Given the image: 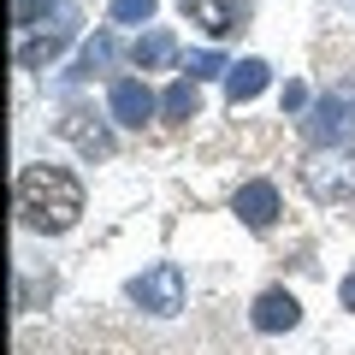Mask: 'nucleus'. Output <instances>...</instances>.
<instances>
[{"label":"nucleus","mask_w":355,"mask_h":355,"mask_svg":"<svg viewBox=\"0 0 355 355\" xmlns=\"http://www.w3.org/2000/svg\"><path fill=\"white\" fill-rule=\"evenodd\" d=\"M12 196H18L24 225H30V231H48V237L71 231L77 214H83V184H77L65 166H24Z\"/></svg>","instance_id":"1"},{"label":"nucleus","mask_w":355,"mask_h":355,"mask_svg":"<svg viewBox=\"0 0 355 355\" xmlns=\"http://www.w3.org/2000/svg\"><path fill=\"white\" fill-rule=\"evenodd\" d=\"M77 36L71 0H12V53L18 65H48Z\"/></svg>","instance_id":"2"},{"label":"nucleus","mask_w":355,"mask_h":355,"mask_svg":"<svg viewBox=\"0 0 355 355\" xmlns=\"http://www.w3.org/2000/svg\"><path fill=\"white\" fill-rule=\"evenodd\" d=\"M302 190L314 202H349L355 196V142H338V148H308L302 160Z\"/></svg>","instance_id":"3"},{"label":"nucleus","mask_w":355,"mask_h":355,"mask_svg":"<svg viewBox=\"0 0 355 355\" xmlns=\"http://www.w3.org/2000/svg\"><path fill=\"white\" fill-rule=\"evenodd\" d=\"M308 142L314 148H338V142H355V83H338L331 95H320L302 119Z\"/></svg>","instance_id":"4"},{"label":"nucleus","mask_w":355,"mask_h":355,"mask_svg":"<svg viewBox=\"0 0 355 355\" xmlns=\"http://www.w3.org/2000/svg\"><path fill=\"white\" fill-rule=\"evenodd\" d=\"M130 302L148 308V314H178L184 308V266H172V261L148 266L142 279H130Z\"/></svg>","instance_id":"5"},{"label":"nucleus","mask_w":355,"mask_h":355,"mask_svg":"<svg viewBox=\"0 0 355 355\" xmlns=\"http://www.w3.org/2000/svg\"><path fill=\"white\" fill-rule=\"evenodd\" d=\"M107 113H113V125L142 130V125H148V113H154V95H148V83H137V77H119V83L107 89Z\"/></svg>","instance_id":"6"},{"label":"nucleus","mask_w":355,"mask_h":355,"mask_svg":"<svg viewBox=\"0 0 355 355\" xmlns=\"http://www.w3.org/2000/svg\"><path fill=\"white\" fill-rule=\"evenodd\" d=\"M249 320H254V331H291L302 320V302L291 291H261L254 308H249Z\"/></svg>","instance_id":"7"},{"label":"nucleus","mask_w":355,"mask_h":355,"mask_svg":"<svg viewBox=\"0 0 355 355\" xmlns=\"http://www.w3.org/2000/svg\"><path fill=\"white\" fill-rule=\"evenodd\" d=\"M237 219L249 231H266L272 219H279V190L266 184V178H254V184H243L237 190Z\"/></svg>","instance_id":"8"},{"label":"nucleus","mask_w":355,"mask_h":355,"mask_svg":"<svg viewBox=\"0 0 355 355\" xmlns=\"http://www.w3.org/2000/svg\"><path fill=\"white\" fill-rule=\"evenodd\" d=\"M184 18L202 24L207 36H225V30H243V0H184Z\"/></svg>","instance_id":"9"},{"label":"nucleus","mask_w":355,"mask_h":355,"mask_svg":"<svg viewBox=\"0 0 355 355\" xmlns=\"http://www.w3.org/2000/svg\"><path fill=\"white\" fill-rule=\"evenodd\" d=\"M266 83H272V65H266V60H237V65L225 71V95H231V107H237V101H254Z\"/></svg>","instance_id":"10"},{"label":"nucleus","mask_w":355,"mask_h":355,"mask_svg":"<svg viewBox=\"0 0 355 355\" xmlns=\"http://www.w3.org/2000/svg\"><path fill=\"white\" fill-rule=\"evenodd\" d=\"M130 60H137L142 71H160V65H172V60H178V42H172V30H148V36H137Z\"/></svg>","instance_id":"11"},{"label":"nucleus","mask_w":355,"mask_h":355,"mask_svg":"<svg viewBox=\"0 0 355 355\" xmlns=\"http://www.w3.org/2000/svg\"><path fill=\"white\" fill-rule=\"evenodd\" d=\"M160 113L166 119H196V113H202V89H196V77H178V83L166 89Z\"/></svg>","instance_id":"12"},{"label":"nucleus","mask_w":355,"mask_h":355,"mask_svg":"<svg viewBox=\"0 0 355 355\" xmlns=\"http://www.w3.org/2000/svg\"><path fill=\"white\" fill-rule=\"evenodd\" d=\"M83 119H89V113H71V119H65V137H71L83 154H113V137H107L101 125H83Z\"/></svg>","instance_id":"13"},{"label":"nucleus","mask_w":355,"mask_h":355,"mask_svg":"<svg viewBox=\"0 0 355 355\" xmlns=\"http://www.w3.org/2000/svg\"><path fill=\"white\" fill-rule=\"evenodd\" d=\"M113 53H119V42L101 30V36H95V42L83 48V71H107V65H113Z\"/></svg>","instance_id":"14"},{"label":"nucleus","mask_w":355,"mask_h":355,"mask_svg":"<svg viewBox=\"0 0 355 355\" xmlns=\"http://www.w3.org/2000/svg\"><path fill=\"white\" fill-rule=\"evenodd\" d=\"M154 6L160 0H113V24H142V18H154Z\"/></svg>","instance_id":"15"},{"label":"nucleus","mask_w":355,"mask_h":355,"mask_svg":"<svg viewBox=\"0 0 355 355\" xmlns=\"http://www.w3.org/2000/svg\"><path fill=\"white\" fill-rule=\"evenodd\" d=\"M219 71H231V65H225V53H214V48L190 53V77H219Z\"/></svg>","instance_id":"16"},{"label":"nucleus","mask_w":355,"mask_h":355,"mask_svg":"<svg viewBox=\"0 0 355 355\" xmlns=\"http://www.w3.org/2000/svg\"><path fill=\"white\" fill-rule=\"evenodd\" d=\"M284 113H308V89L302 83H284Z\"/></svg>","instance_id":"17"},{"label":"nucleus","mask_w":355,"mask_h":355,"mask_svg":"<svg viewBox=\"0 0 355 355\" xmlns=\"http://www.w3.org/2000/svg\"><path fill=\"white\" fill-rule=\"evenodd\" d=\"M338 302H343V308H349V314H355V272H349V279H343V291H338Z\"/></svg>","instance_id":"18"}]
</instances>
